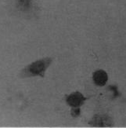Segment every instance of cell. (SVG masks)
Masks as SVG:
<instances>
[{"instance_id":"cell-1","label":"cell","mask_w":126,"mask_h":128,"mask_svg":"<svg viewBox=\"0 0 126 128\" xmlns=\"http://www.w3.org/2000/svg\"><path fill=\"white\" fill-rule=\"evenodd\" d=\"M51 62L52 60L49 58H46L37 60L34 63H31L22 70L20 76L22 77H31L35 76H40L43 77L44 73L49 64H51Z\"/></svg>"},{"instance_id":"cell-2","label":"cell","mask_w":126,"mask_h":128,"mask_svg":"<svg viewBox=\"0 0 126 128\" xmlns=\"http://www.w3.org/2000/svg\"><path fill=\"white\" fill-rule=\"evenodd\" d=\"M85 98L79 92H74L67 98V103L71 107L78 108L84 103Z\"/></svg>"},{"instance_id":"cell-3","label":"cell","mask_w":126,"mask_h":128,"mask_svg":"<svg viewBox=\"0 0 126 128\" xmlns=\"http://www.w3.org/2000/svg\"><path fill=\"white\" fill-rule=\"evenodd\" d=\"M93 81L97 86H103L107 83L108 80L107 73L103 70H97L93 73Z\"/></svg>"},{"instance_id":"cell-4","label":"cell","mask_w":126,"mask_h":128,"mask_svg":"<svg viewBox=\"0 0 126 128\" xmlns=\"http://www.w3.org/2000/svg\"><path fill=\"white\" fill-rule=\"evenodd\" d=\"M80 113V109L78 108H77V111H76V108H74L72 111H71V114H72V116H74V117H75V116H78Z\"/></svg>"}]
</instances>
